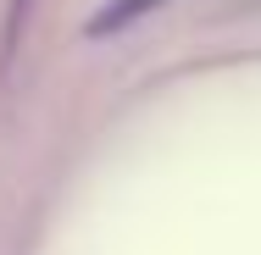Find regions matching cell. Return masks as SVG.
<instances>
[{
  "label": "cell",
  "instance_id": "cell-1",
  "mask_svg": "<svg viewBox=\"0 0 261 255\" xmlns=\"http://www.w3.org/2000/svg\"><path fill=\"white\" fill-rule=\"evenodd\" d=\"M167 0H106L100 11L84 22V34L89 39H111V34H128L139 17H150V11H161Z\"/></svg>",
  "mask_w": 261,
  "mask_h": 255
},
{
  "label": "cell",
  "instance_id": "cell-2",
  "mask_svg": "<svg viewBox=\"0 0 261 255\" xmlns=\"http://www.w3.org/2000/svg\"><path fill=\"white\" fill-rule=\"evenodd\" d=\"M28 11H34V0H11V6H6V22H0V72L17 61L22 28H28Z\"/></svg>",
  "mask_w": 261,
  "mask_h": 255
}]
</instances>
